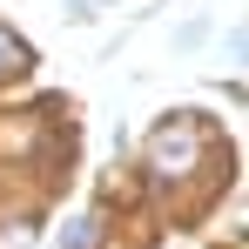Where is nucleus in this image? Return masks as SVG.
Returning a JSON list of instances; mask_svg holds the SVG:
<instances>
[{
  "mask_svg": "<svg viewBox=\"0 0 249 249\" xmlns=\"http://www.w3.org/2000/svg\"><path fill=\"white\" fill-rule=\"evenodd\" d=\"M27 243H34L27 229H7V236H0V249H27Z\"/></svg>",
  "mask_w": 249,
  "mask_h": 249,
  "instance_id": "obj_4",
  "label": "nucleus"
},
{
  "mask_svg": "<svg viewBox=\"0 0 249 249\" xmlns=\"http://www.w3.org/2000/svg\"><path fill=\"white\" fill-rule=\"evenodd\" d=\"M20 61H27V47H20L14 34H7V27H0V74H14Z\"/></svg>",
  "mask_w": 249,
  "mask_h": 249,
  "instance_id": "obj_3",
  "label": "nucleus"
},
{
  "mask_svg": "<svg viewBox=\"0 0 249 249\" xmlns=\"http://www.w3.org/2000/svg\"><path fill=\"white\" fill-rule=\"evenodd\" d=\"M202 162V128L196 122H168L162 135H155V142H148V168H155V175H189V168Z\"/></svg>",
  "mask_w": 249,
  "mask_h": 249,
  "instance_id": "obj_1",
  "label": "nucleus"
},
{
  "mask_svg": "<svg viewBox=\"0 0 249 249\" xmlns=\"http://www.w3.org/2000/svg\"><path fill=\"white\" fill-rule=\"evenodd\" d=\"M94 243H101V222H94V215H74L68 236H61V249H94Z\"/></svg>",
  "mask_w": 249,
  "mask_h": 249,
  "instance_id": "obj_2",
  "label": "nucleus"
}]
</instances>
